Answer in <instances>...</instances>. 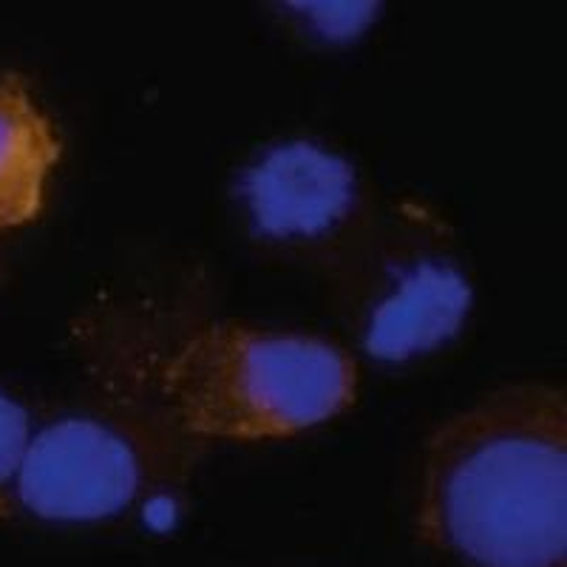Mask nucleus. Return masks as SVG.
Listing matches in <instances>:
<instances>
[{
	"mask_svg": "<svg viewBox=\"0 0 567 567\" xmlns=\"http://www.w3.org/2000/svg\"><path fill=\"white\" fill-rule=\"evenodd\" d=\"M417 530L457 567H567V398L545 381L488 389L429 434Z\"/></svg>",
	"mask_w": 567,
	"mask_h": 567,
	"instance_id": "nucleus-1",
	"label": "nucleus"
},
{
	"mask_svg": "<svg viewBox=\"0 0 567 567\" xmlns=\"http://www.w3.org/2000/svg\"><path fill=\"white\" fill-rule=\"evenodd\" d=\"M352 354L329 338L245 323H205L156 367V406L194 440H278L347 412Z\"/></svg>",
	"mask_w": 567,
	"mask_h": 567,
	"instance_id": "nucleus-2",
	"label": "nucleus"
},
{
	"mask_svg": "<svg viewBox=\"0 0 567 567\" xmlns=\"http://www.w3.org/2000/svg\"><path fill=\"white\" fill-rule=\"evenodd\" d=\"M196 452L199 440L182 434L159 406L69 414L32 432L14 496L49 523H105L185 477Z\"/></svg>",
	"mask_w": 567,
	"mask_h": 567,
	"instance_id": "nucleus-3",
	"label": "nucleus"
},
{
	"mask_svg": "<svg viewBox=\"0 0 567 567\" xmlns=\"http://www.w3.org/2000/svg\"><path fill=\"white\" fill-rule=\"evenodd\" d=\"M349 199L343 165L310 148H287L252 176V207L272 233L316 236Z\"/></svg>",
	"mask_w": 567,
	"mask_h": 567,
	"instance_id": "nucleus-4",
	"label": "nucleus"
},
{
	"mask_svg": "<svg viewBox=\"0 0 567 567\" xmlns=\"http://www.w3.org/2000/svg\"><path fill=\"white\" fill-rule=\"evenodd\" d=\"M49 116L20 83H0V233L27 225L58 162Z\"/></svg>",
	"mask_w": 567,
	"mask_h": 567,
	"instance_id": "nucleus-5",
	"label": "nucleus"
},
{
	"mask_svg": "<svg viewBox=\"0 0 567 567\" xmlns=\"http://www.w3.org/2000/svg\"><path fill=\"white\" fill-rule=\"evenodd\" d=\"M29 440H32V429H29L27 409L0 392V491L14 488Z\"/></svg>",
	"mask_w": 567,
	"mask_h": 567,
	"instance_id": "nucleus-6",
	"label": "nucleus"
}]
</instances>
